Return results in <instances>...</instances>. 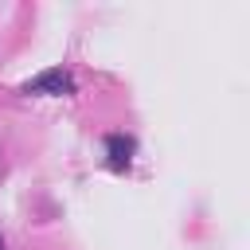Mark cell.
I'll return each mask as SVG.
<instances>
[{"label":"cell","mask_w":250,"mask_h":250,"mask_svg":"<svg viewBox=\"0 0 250 250\" xmlns=\"http://www.w3.org/2000/svg\"><path fill=\"white\" fill-rule=\"evenodd\" d=\"M20 90H23V94H70V90H74V78H70L62 66H51V70L27 78Z\"/></svg>","instance_id":"obj_1"},{"label":"cell","mask_w":250,"mask_h":250,"mask_svg":"<svg viewBox=\"0 0 250 250\" xmlns=\"http://www.w3.org/2000/svg\"><path fill=\"white\" fill-rule=\"evenodd\" d=\"M105 152H109V168L113 172H125L133 164V141L121 137V133H109L105 137Z\"/></svg>","instance_id":"obj_2"},{"label":"cell","mask_w":250,"mask_h":250,"mask_svg":"<svg viewBox=\"0 0 250 250\" xmlns=\"http://www.w3.org/2000/svg\"><path fill=\"white\" fill-rule=\"evenodd\" d=\"M0 250H4V242H0Z\"/></svg>","instance_id":"obj_3"}]
</instances>
